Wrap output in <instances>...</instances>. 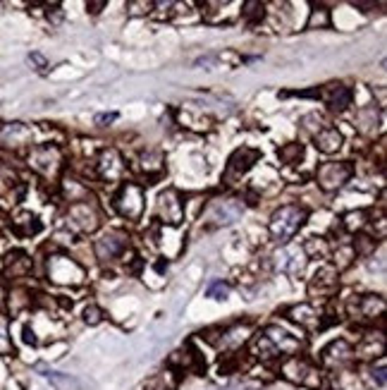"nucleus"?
<instances>
[{
  "label": "nucleus",
  "mask_w": 387,
  "mask_h": 390,
  "mask_svg": "<svg viewBox=\"0 0 387 390\" xmlns=\"http://www.w3.org/2000/svg\"><path fill=\"white\" fill-rule=\"evenodd\" d=\"M302 156H304V147L302 144H290V147H282L280 149V159H282L285 163H297V161H302Z\"/></svg>",
  "instance_id": "obj_32"
},
{
  "label": "nucleus",
  "mask_w": 387,
  "mask_h": 390,
  "mask_svg": "<svg viewBox=\"0 0 387 390\" xmlns=\"http://www.w3.org/2000/svg\"><path fill=\"white\" fill-rule=\"evenodd\" d=\"M261 159V151L258 149H251V147H242L237 149L232 156H230L227 166H225V173H222V180L225 185H234L239 178H244V175L251 171L254 163Z\"/></svg>",
  "instance_id": "obj_7"
},
{
  "label": "nucleus",
  "mask_w": 387,
  "mask_h": 390,
  "mask_svg": "<svg viewBox=\"0 0 387 390\" xmlns=\"http://www.w3.org/2000/svg\"><path fill=\"white\" fill-rule=\"evenodd\" d=\"M354 175V168L352 163L342 161V163H323L316 173V180H318V187L326 192H335L340 187H345Z\"/></svg>",
  "instance_id": "obj_6"
},
{
  "label": "nucleus",
  "mask_w": 387,
  "mask_h": 390,
  "mask_svg": "<svg viewBox=\"0 0 387 390\" xmlns=\"http://www.w3.org/2000/svg\"><path fill=\"white\" fill-rule=\"evenodd\" d=\"M306 261H309V256L304 254L302 247H285V249H280L275 254L278 268L285 270V273H290V275H294V278L304 273Z\"/></svg>",
  "instance_id": "obj_17"
},
{
  "label": "nucleus",
  "mask_w": 387,
  "mask_h": 390,
  "mask_svg": "<svg viewBox=\"0 0 387 390\" xmlns=\"http://www.w3.org/2000/svg\"><path fill=\"white\" fill-rule=\"evenodd\" d=\"M96 171L98 175L105 180V182H117V180H122V175H124V161H122V156H120V151L117 149H105L101 156H98V163H96Z\"/></svg>",
  "instance_id": "obj_14"
},
{
  "label": "nucleus",
  "mask_w": 387,
  "mask_h": 390,
  "mask_svg": "<svg viewBox=\"0 0 387 390\" xmlns=\"http://www.w3.org/2000/svg\"><path fill=\"white\" fill-rule=\"evenodd\" d=\"M5 270H8V275H12V278H24L31 270V259L24 251H12V254H8V259H5Z\"/></svg>",
  "instance_id": "obj_24"
},
{
  "label": "nucleus",
  "mask_w": 387,
  "mask_h": 390,
  "mask_svg": "<svg viewBox=\"0 0 387 390\" xmlns=\"http://www.w3.org/2000/svg\"><path fill=\"white\" fill-rule=\"evenodd\" d=\"M349 309H352L354 319L373 323L376 319H383L385 299L380 297V294H361V297H354L352 302H349Z\"/></svg>",
  "instance_id": "obj_12"
},
{
  "label": "nucleus",
  "mask_w": 387,
  "mask_h": 390,
  "mask_svg": "<svg viewBox=\"0 0 387 390\" xmlns=\"http://www.w3.org/2000/svg\"><path fill=\"white\" fill-rule=\"evenodd\" d=\"M263 10H266L263 3H244V10H242V15H244L246 22L258 24L261 20H263V15H266Z\"/></svg>",
  "instance_id": "obj_29"
},
{
  "label": "nucleus",
  "mask_w": 387,
  "mask_h": 390,
  "mask_svg": "<svg viewBox=\"0 0 387 390\" xmlns=\"http://www.w3.org/2000/svg\"><path fill=\"white\" fill-rule=\"evenodd\" d=\"M242 213H244L242 199H218L208 209V216L215 220V225H232L234 220H239Z\"/></svg>",
  "instance_id": "obj_13"
},
{
  "label": "nucleus",
  "mask_w": 387,
  "mask_h": 390,
  "mask_svg": "<svg viewBox=\"0 0 387 390\" xmlns=\"http://www.w3.org/2000/svg\"><path fill=\"white\" fill-rule=\"evenodd\" d=\"M287 314H290V319L294 321V323H299L306 331H321L323 326H326L323 323V314L318 311L314 304H297Z\"/></svg>",
  "instance_id": "obj_19"
},
{
  "label": "nucleus",
  "mask_w": 387,
  "mask_h": 390,
  "mask_svg": "<svg viewBox=\"0 0 387 390\" xmlns=\"http://www.w3.org/2000/svg\"><path fill=\"white\" fill-rule=\"evenodd\" d=\"M155 213H158L160 223H165V225H179V223H182V220H184V204H182V199H179L177 190L160 192Z\"/></svg>",
  "instance_id": "obj_10"
},
{
  "label": "nucleus",
  "mask_w": 387,
  "mask_h": 390,
  "mask_svg": "<svg viewBox=\"0 0 387 390\" xmlns=\"http://www.w3.org/2000/svg\"><path fill=\"white\" fill-rule=\"evenodd\" d=\"M141 168L148 180H155L165 173V161L158 151H146V154H141Z\"/></svg>",
  "instance_id": "obj_25"
},
{
  "label": "nucleus",
  "mask_w": 387,
  "mask_h": 390,
  "mask_svg": "<svg viewBox=\"0 0 387 390\" xmlns=\"http://www.w3.org/2000/svg\"><path fill=\"white\" fill-rule=\"evenodd\" d=\"M354 360V350L347 340H333L328 348H323L321 352V364L328 369H342L345 364H349Z\"/></svg>",
  "instance_id": "obj_15"
},
{
  "label": "nucleus",
  "mask_w": 387,
  "mask_h": 390,
  "mask_svg": "<svg viewBox=\"0 0 387 390\" xmlns=\"http://www.w3.org/2000/svg\"><path fill=\"white\" fill-rule=\"evenodd\" d=\"M46 270H48V280L58 282V285H82L86 278V268L67 254L48 256Z\"/></svg>",
  "instance_id": "obj_2"
},
{
  "label": "nucleus",
  "mask_w": 387,
  "mask_h": 390,
  "mask_svg": "<svg viewBox=\"0 0 387 390\" xmlns=\"http://www.w3.org/2000/svg\"><path fill=\"white\" fill-rule=\"evenodd\" d=\"M15 348H12V338H10V323L8 319L0 314V355H12Z\"/></svg>",
  "instance_id": "obj_28"
},
{
  "label": "nucleus",
  "mask_w": 387,
  "mask_h": 390,
  "mask_svg": "<svg viewBox=\"0 0 387 390\" xmlns=\"http://www.w3.org/2000/svg\"><path fill=\"white\" fill-rule=\"evenodd\" d=\"M371 379L376 386H380V388L385 386V357H380L378 364H373L371 367Z\"/></svg>",
  "instance_id": "obj_34"
},
{
  "label": "nucleus",
  "mask_w": 387,
  "mask_h": 390,
  "mask_svg": "<svg viewBox=\"0 0 387 390\" xmlns=\"http://www.w3.org/2000/svg\"><path fill=\"white\" fill-rule=\"evenodd\" d=\"M337 287H340V280H337V268L323 266V268H318V273L314 275V280H311L309 292L314 294V297L318 294L321 299H330L337 292Z\"/></svg>",
  "instance_id": "obj_16"
},
{
  "label": "nucleus",
  "mask_w": 387,
  "mask_h": 390,
  "mask_svg": "<svg viewBox=\"0 0 387 390\" xmlns=\"http://www.w3.org/2000/svg\"><path fill=\"white\" fill-rule=\"evenodd\" d=\"M314 142H316V149L321 154H335V151L342 149V132L337 127H321L314 134Z\"/></svg>",
  "instance_id": "obj_21"
},
{
  "label": "nucleus",
  "mask_w": 387,
  "mask_h": 390,
  "mask_svg": "<svg viewBox=\"0 0 387 390\" xmlns=\"http://www.w3.org/2000/svg\"><path fill=\"white\" fill-rule=\"evenodd\" d=\"M60 163H62V154L58 147H36L31 149L29 154V166L34 168V171H39L41 175H46V178H51L60 171Z\"/></svg>",
  "instance_id": "obj_11"
},
{
  "label": "nucleus",
  "mask_w": 387,
  "mask_h": 390,
  "mask_svg": "<svg viewBox=\"0 0 387 390\" xmlns=\"http://www.w3.org/2000/svg\"><path fill=\"white\" fill-rule=\"evenodd\" d=\"M29 139H31V132L27 125L22 122H10L0 130V144H5V147H22V144H27Z\"/></svg>",
  "instance_id": "obj_22"
},
{
  "label": "nucleus",
  "mask_w": 387,
  "mask_h": 390,
  "mask_svg": "<svg viewBox=\"0 0 387 390\" xmlns=\"http://www.w3.org/2000/svg\"><path fill=\"white\" fill-rule=\"evenodd\" d=\"M84 321H86V323H89V326L101 323V321H103V311L98 309L96 304H89V306H86V309H84Z\"/></svg>",
  "instance_id": "obj_35"
},
{
  "label": "nucleus",
  "mask_w": 387,
  "mask_h": 390,
  "mask_svg": "<svg viewBox=\"0 0 387 390\" xmlns=\"http://www.w3.org/2000/svg\"><path fill=\"white\" fill-rule=\"evenodd\" d=\"M67 218L77 230L82 232H93L101 225V216H98V209L93 204V199L86 201H77V204H70V211H67Z\"/></svg>",
  "instance_id": "obj_9"
},
{
  "label": "nucleus",
  "mask_w": 387,
  "mask_h": 390,
  "mask_svg": "<svg viewBox=\"0 0 387 390\" xmlns=\"http://www.w3.org/2000/svg\"><path fill=\"white\" fill-rule=\"evenodd\" d=\"M127 247H129V237H127V232H122V230L103 232V235L96 240V244H93L96 259L101 263H110V261L120 259V256H124Z\"/></svg>",
  "instance_id": "obj_5"
},
{
  "label": "nucleus",
  "mask_w": 387,
  "mask_h": 390,
  "mask_svg": "<svg viewBox=\"0 0 387 390\" xmlns=\"http://www.w3.org/2000/svg\"><path fill=\"white\" fill-rule=\"evenodd\" d=\"M330 24V12L326 8H314L309 17V24H306V29H316V27H328Z\"/></svg>",
  "instance_id": "obj_31"
},
{
  "label": "nucleus",
  "mask_w": 387,
  "mask_h": 390,
  "mask_svg": "<svg viewBox=\"0 0 387 390\" xmlns=\"http://www.w3.org/2000/svg\"><path fill=\"white\" fill-rule=\"evenodd\" d=\"M36 369L41 371L43 379H48V381L53 383V386H58V388H72V386H77V381H74L72 376H67V374H60V371H51V369L43 367V364H39Z\"/></svg>",
  "instance_id": "obj_27"
},
{
  "label": "nucleus",
  "mask_w": 387,
  "mask_h": 390,
  "mask_svg": "<svg viewBox=\"0 0 387 390\" xmlns=\"http://www.w3.org/2000/svg\"><path fill=\"white\" fill-rule=\"evenodd\" d=\"M280 374L285 376L287 381L299 383V386H309V388H318L321 386V376H318V369L304 357H287V360L280 364Z\"/></svg>",
  "instance_id": "obj_4"
},
{
  "label": "nucleus",
  "mask_w": 387,
  "mask_h": 390,
  "mask_svg": "<svg viewBox=\"0 0 387 390\" xmlns=\"http://www.w3.org/2000/svg\"><path fill=\"white\" fill-rule=\"evenodd\" d=\"M112 206L127 220H141L143 209H146V199H143V190L134 182H124L120 187V192L112 199Z\"/></svg>",
  "instance_id": "obj_3"
},
{
  "label": "nucleus",
  "mask_w": 387,
  "mask_h": 390,
  "mask_svg": "<svg viewBox=\"0 0 387 390\" xmlns=\"http://www.w3.org/2000/svg\"><path fill=\"white\" fill-rule=\"evenodd\" d=\"M354 125L364 137H376V132L380 130V110L376 105H364V108L357 110Z\"/></svg>",
  "instance_id": "obj_20"
},
{
  "label": "nucleus",
  "mask_w": 387,
  "mask_h": 390,
  "mask_svg": "<svg viewBox=\"0 0 387 390\" xmlns=\"http://www.w3.org/2000/svg\"><path fill=\"white\" fill-rule=\"evenodd\" d=\"M249 335H251V326L249 323H234V326H230V328H222L220 338L210 340V345L222 348V350H237L249 340Z\"/></svg>",
  "instance_id": "obj_18"
},
{
  "label": "nucleus",
  "mask_w": 387,
  "mask_h": 390,
  "mask_svg": "<svg viewBox=\"0 0 387 390\" xmlns=\"http://www.w3.org/2000/svg\"><path fill=\"white\" fill-rule=\"evenodd\" d=\"M206 297H210V299H227L230 297V285H227V282H222V280L210 282V285L206 287Z\"/></svg>",
  "instance_id": "obj_33"
},
{
  "label": "nucleus",
  "mask_w": 387,
  "mask_h": 390,
  "mask_svg": "<svg viewBox=\"0 0 387 390\" xmlns=\"http://www.w3.org/2000/svg\"><path fill=\"white\" fill-rule=\"evenodd\" d=\"M29 62H34L36 70H43V67H46V58H43L41 53H31L29 55Z\"/></svg>",
  "instance_id": "obj_37"
},
{
  "label": "nucleus",
  "mask_w": 387,
  "mask_h": 390,
  "mask_svg": "<svg viewBox=\"0 0 387 390\" xmlns=\"http://www.w3.org/2000/svg\"><path fill=\"white\" fill-rule=\"evenodd\" d=\"M309 218V211L299 204H287L280 206V209L270 216V223H268V230H270V237L280 244L290 242L292 237L302 230V225Z\"/></svg>",
  "instance_id": "obj_1"
},
{
  "label": "nucleus",
  "mask_w": 387,
  "mask_h": 390,
  "mask_svg": "<svg viewBox=\"0 0 387 390\" xmlns=\"http://www.w3.org/2000/svg\"><path fill=\"white\" fill-rule=\"evenodd\" d=\"M328 105L333 113H345L354 101V91L352 86H345V84H333L330 86V93H328Z\"/></svg>",
  "instance_id": "obj_23"
},
{
  "label": "nucleus",
  "mask_w": 387,
  "mask_h": 390,
  "mask_svg": "<svg viewBox=\"0 0 387 390\" xmlns=\"http://www.w3.org/2000/svg\"><path fill=\"white\" fill-rule=\"evenodd\" d=\"M15 230L20 232V235H36V232L41 230V223H39V218L36 216H31V213H20L15 220Z\"/></svg>",
  "instance_id": "obj_26"
},
{
  "label": "nucleus",
  "mask_w": 387,
  "mask_h": 390,
  "mask_svg": "<svg viewBox=\"0 0 387 390\" xmlns=\"http://www.w3.org/2000/svg\"><path fill=\"white\" fill-rule=\"evenodd\" d=\"M105 0H98V3H86V8H89V12L91 15H98V12H101V8H105Z\"/></svg>",
  "instance_id": "obj_38"
},
{
  "label": "nucleus",
  "mask_w": 387,
  "mask_h": 390,
  "mask_svg": "<svg viewBox=\"0 0 387 390\" xmlns=\"http://www.w3.org/2000/svg\"><path fill=\"white\" fill-rule=\"evenodd\" d=\"M261 335L268 340V345L275 352V357H294L297 352H302L304 348L302 338L292 335V333H287L285 328H280V326H268Z\"/></svg>",
  "instance_id": "obj_8"
},
{
  "label": "nucleus",
  "mask_w": 387,
  "mask_h": 390,
  "mask_svg": "<svg viewBox=\"0 0 387 390\" xmlns=\"http://www.w3.org/2000/svg\"><path fill=\"white\" fill-rule=\"evenodd\" d=\"M366 218H368L366 211H352V213H347V216H345V228L349 232L361 230L366 225Z\"/></svg>",
  "instance_id": "obj_30"
},
{
  "label": "nucleus",
  "mask_w": 387,
  "mask_h": 390,
  "mask_svg": "<svg viewBox=\"0 0 387 390\" xmlns=\"http://www.w3.org/2000/svg\"><path fill=\"white\" fill-rule=\"evenodd\" d=\"M0 302H3V287H0Z\"/></svg>",
  "instance_id": "obj_39"
},
{
  "label": "nucleus",
  "mask_w": 387,
  "mask_h": 390,
  "mask_svg": "<svg viewBox=\"0 0 387 390\" xmlns=\"http://www.w3.org/2000/svg\"><path fill=\"white\" fill-rule=\"evenodd\" d=\"M115 120H117V113H101V115H96V125H101V127H108V125Z\"/></svg>",
  "instance_id": "obj_36"
}]
</instances>
